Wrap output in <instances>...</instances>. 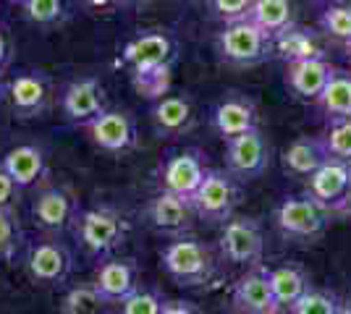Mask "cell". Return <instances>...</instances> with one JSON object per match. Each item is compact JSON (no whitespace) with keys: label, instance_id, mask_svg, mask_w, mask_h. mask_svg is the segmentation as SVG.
<instances>
[{"label":"cell","instance_id":"28","mask_svg":"<svg viewBox=\"0 0 351 314\" xmlns=\"http://www.w3.org/2000/svg\"><path fill=\"white\" fill-rule=\"evenodd\" d=\"M317 29L336 40V42H349L351 40V3L349 0H325L317 3Z\"/></svg>","mask_w":351,"mask_h":314},{"label":"cell","instance_id":"8","mask_svg":"<svg viewBox=\"0 0 351 314\" xmlns=\"http://www.w3.org/2000/svg\"><path fill=\"white\" fill-rule=\"evenodd\" d=\"M220 254L239 267H260L265 254L263 223L257 218H231L223 225L218 241Z\"/></svg>","mask_w":351,"mask_h":314},{"label":"cell","instance_id":"22","mask_svg":"<svg viewBox=\"0 0 351 314\" xmlns=\"http://www.w3.org/2000/svg\"><path fill=\"white\" fill-rule=\"evenodd\" d=\"M0 168L14 179L19 189H29L47 176V157L37 144H16L0 157Z\"/></svg>","mask_w":351,"mask_h":314},{"label":"cell","instance_id":"18","mask_svg":"<svg viewBox=\"0 0 351 314\" xmlns=\"http://www.w3.org/2000/svg\"><path fill=\"white\" fill-rule=\"evenodd\" d=\"M92 285L103 296L105 304H121L139 288V270L134 265V259L110 257L97 267Z\"/></svg>","mask_w":351,"mask_h":314},{"label":"cell","instance_id":"37","mask_svg":"<svg viewBox=\"0 0 351 314\" xmlns=\"http://www.w3.org/2000/svg\"><path fill=\"white\" fill-rule=\"evenodd\" d=\"M19 186L14 183V179L0 168V209H14V202L19 196Z\"/></svg>","mask_w":351,"mask_h":314},{"label":"cell","instance_id":"39","mask_svg":"<svg viewBox=\"0 0 351 314\" xmlns=\"http://www.w3.org/2000/svg\"><path fill=\"white\" fill-rule=\"evenodd\" d=\"M89 8H108V5H113L118 0H84Z\"/></svg>","mask_w":351,"mask_h":314},{"label":"cell","instance_id":"32","mask_svg":"<svg viewBox=\"0 0 351 314\" xmlns=\"http://www.w3.org/2000/svg\"><path fill=\"white\" fill-rule=\"evenodd\" d=\"M21 8L32 24L53 27V24H60L66 16V0H27Z\"/></svg>","mask_w":351,"mask_h":314},{"label":"cell","instance_id":"30","mask_svg":"<svg viewBox=\"0 0 351 314\" xmlns=\"http://www.w3.org/2000/svg\"><path fill=\"white\" fill-rule=\"evenodd\" d=\"M320 139L330 160L351 163V118L330 120L328 129L320 134Z\"/></svg>","mask_w":351,"mask_h":314},{"label":"cell","instance_id":"40","mask_svg":"<svg viewBox=\"0 0 351 314\" xmlns=\"http://www.w3.org/2000/svg\"><path fill=\"white\" fill-rule=\"evenodd\" d=\"M336 314H351V299L341 301V304H338V312Z\"/></svg>","mask_w":351,"mask_h":314},{"label":"cell","instance_id":"35","mask_svg":"<svg viewBox=\"0 0 351 314\" xmlns=\"http://www.w3.org/2000/svg\"><path fill=\"white\" fill-rule=\"evenodd\" d=\"M254 0H207L213 16L223 21V24H234V21H241L249 16V8H252Z\"/></svg>","mask_w":351,"mask_h":314},{"label":"cell","instance_id":"42","mask_svg":"<svg viewBox=\"0 0 351 314\" xmlns=\"http://www.w3.org/2000/svg\"><path fill=\"white\" fill-rule=\"evenodd\" d=\"M5 87H8V84H5V81H3V76H0V100L5 97Z\"/></svg>","mask_w":351,"mask_h":314},{"label":"cell","instance_id":"1","mask_svg":"<svg viewBox=\"0 0 351 314\" xmlns=\"http://www.w3.org/2000/svg\"><path fill=\"white\" fill-rule=\"evenodd\" d=\"M121 58L129 68L132 87L149 103L171 92L176 71V42L165 29H145L123 45Z\"/></svg>","mask_w":351,"mask_h":314},{"label":"cell","instance_id":"44","mask_svg":"<svg viewBox=\"0 0 351 314\" xmlns=\"http://www.w3.org/2000/svg\"><path fill=\"white\" fill-rule=\"evenodd\" d=\"M260 314H283V309H270V312H260Z\"/></svg>","mask_w":351,"mask_h":314},{"label":"cell","instance_id":"13","mask_svg":"<svg viewBox=\"0 0 351 314\" xmlns=\"http://www.w3.org/2000/svg\"><path fill=\"white\" fill-rule=\"evenodd\" d=\"M328 215L322 212L307 194L302 196H286L276 207V225L286 239L296 241H312L322 236L328 228Z\"/></svg>","mask_w":351,"mask_h":314},{"label":"cell","instance_id":"41","mask_svg":"<svg viewBox=\"0 0 351 314\" xmlns=\"http://www.w3.org/2000/svg\"><path fill=\"white\" fill-rule=\"evenodd\" d=\"M343 55H346V58H349V63H351V40H349V42H343Z\"/></svg>","mask_w":351,"mask_h":314},{"label":"cell","instance_id":"45","mask_svg":"<svg viewBox=\"0 0 351 314\" xmlns=\"http://www.w3.org/2000/svg\"><path fill=\"white\" fill-rule=\"evenodd\" d=\"M11 3H14V5H24V3H27V0H11Z\"/></svg>","mask_w":351,"mask_h":314},{"label":"cell","instance_id":"34","mask_svg":"<svg viewBox=\"0 0 351 314\" xmlns=\"http://www.w3.org/2000/svg\"><path fill=\"white\" fill-rule=\"evenodd\" d=\"M165 299L155 288H136L126 301H121V314H162Z\"/></svg>","mask_w":351,"mask_h":314},{"label":"cell","instance_id":"6","mask_svg":"<svg viewBox=\"0 0 351 314\" xmlns=\"http://www.w3.org/2000/svg\"><path fill=\"white\" fill-rule=\"evenodd\" d=\"M24 267L32 283L45 288H60L69 283L73 272V252L58 236H43L27 246Z\"/></svg>","mask_w":351,"mask_h":314},{"label":"cell","instance_id":"15","mask_svg":"<svg viewBox=\"0 0 351 314\" xmlns=\"http://www.w3.org/2000/svg\"><path fill=\"white\" fill-rule=\"evenodd\" d=\"M5 97L14 107L19 118H37L50 107L53 100V81L45 71L37 68H27L8 81L5 87Z\"/></svg>","mask_w":351,"mask_h":314},{"label":"cell","instance_id":"17","mask_svg":"<svg viewBox=\"0 0 351 314\" xmlns=\"http://www.w3.org/2000/svg\"><path fill=\"white\" fill-rule=\"evenodd\" d=\"M149 123L155 129V134L160 136H184L189 134L191 129L197 126V110L194 103L186 92L178 94H165L160 100H155L149 107Z\"/></svg>","mask_w":351,"mask_h":314},{"label":"cell","instance_id":"31","mask_svg":"<svg viewBox=\"0 0 351 314\" xmlns=\"http://www.w3.org/2000/svg\"><path fill=\"white\" fill-rule=\"evenodd\" d=\"M24 231L19 225V218L14 215V209H0V259L11 262L21 249H24Z\"/></svg>","mask_w":351,"mask_h":314},{"label":"cell","instance_id":"9","mask_svg":"<svg viewBox=\"0 0 351 314\" xmlns=\"http://www.w3.org/2000/svg\"><path fill=\"white\" fill-rule=\"evenodd\" d=\"M79 215V202L69 186L47 183L32 199V220L47 236H60L63 231L73 228Z\"/></svg>","mask_w":351,"mask_h":314},{"label":"cell","instance_id":"23","mask_svg":"<svg viewBox=\"0 0 351 314\" xmlns=\"http://www.w3.org/2000/svg\"><path fill=\"white\" fill-rule=\"evenodd\" d=\"M328 150L322 144L320 136H299L293 139L291 144L283 150L280 155V165L289 176H296V179H312L322 165L328 163Z\"/></svg>","mask_w":351,"mask_h":314},{"label":"cell","instance_id":"2","mask_svg":"<svg viewBox=\"0 0 351 314\" xmlns=\"http://www.w3.org/2000/svg\"><path fill=\"white\" fill-rule=\"evenodd\" d=\"M73 239L92 257H108L129 236V220L110 205H92L79 209L73 220Z\"/></svg>","mask_w":351,"mask_h":314},{"label":"cell","instance_id":"4","mask_svg":"<svg viewBox=\"0 0 351 314\" xmlns=\"http://www.w3.org/2000/svg\"><path fill=\"white\" fill-rule=\"evenodd\" d=\"M215 53L223 63L231 66H257L273 55V37L254 21L241 18L234 24H223L215 37Z\"/></svg>","mask_w":351,"mask_h":314},{"label":"cell","instance_id":"20","mask_svg":"<svg viewBox=\"0 0 351 314\" xmlns=\"http://www.w3.org/2000/svg\"><path fill=\"white\" fill-rule=\"evenodd\" d=\"M333 74H336V66H330L328 58L293 60V63H286V87L296 100L315 103Z\"/></svg>","mask_w":351,"mask_h":314},{"label":"cell","instance_id":"21","mask_svg":"<svg viewBox=\"0 0 351 314\" xmlns=\"http://www.w3.org/2000/svg\"><path fill=\"white\" fill-rule=\"evenodd\" d=\"M231 301H234L236 312L241 314H260L270 312V309H278V304L273 299L267 267H263V265L260 267H249L234 283Z\"/></svg>","mask_w":351,"mask_h":314},{"label":"cell","instance_id":"29","mask_svg":"<svg viewBox=\"0 0 351 314\" xmlns=\"http://www.w3.org/2000/svg\"><path fill=\"white\" fill-rule=\"evenodd\" d=\"M60 314H108V304L92 283H76L66 291Z\"/></svg>","mask_w":351,"mask_h":314},{"label":"cell","instance_id":"19","mask_svg":"<svg viewBox=\"0 0 351 314\" xmlns=\"http://www.w3.org/2000/svg\"><path fill=\"white\" fill-rule=\"evenodd\" d=\"M147 218H149L155 231L178 239V236H189L191 223L197 215L191 209L189 199L168 194V192H158L147 205Z\"/></svg>","mask_w":351,"mask_h":314},{"label":"cell","instance_id":"24","mask_svg":"<svg viewBox=\"0 0 351 314\" xmlns=\"http://www.w3.org/2000/svg\"><path fill=\"white\" fill-rule=\"evenodd\" d=\"M273 55L283 58L286 63H293V60L325 58V50L315 31L302 24H293L273 37Z\"/></svg>","mask_w":351,"mask_h":314},{"label":"cell","instance_id":"26","mask_svg":"<svg viewBox=\"0 0 351 314\" xmlns=\"http://www.w3.org/2000/svg\"><path fill=\"white\" fill-rule=\"evenodd\" d=\"M325 120H341L351 118V71L336 68V74L330 76V81L325 84L322 94L315 100Z\"/></svg>","mask_w":351,"mask_h":314},{"label":"cell","instance_id":"10","mask_svg":"<svg viewBox=\"0 0 351 314\" xmlns=\"http://www.w3.org/2000/svg\"><path fill=\"white\" fill-rule=\"evenodd\" d=\"M210 126L223 142H231L260 129V107L244 92H226L210 107Z\"/></svg>","mask_w":351,"mask_h":314},{"label":"cell","instance_id":"7","mask_svg":"<svg viewBox=\"0 0 351 314\" xmlns=\"http://www.w3.org/2000/svg\"><path fill=\"white\" fill-rule=\"evenodd\" d=\"M304 194L328 218L330 215H351V163L328 160L307 181V192Z\"/></svg>","mask_w":351,"mask_h":314},{"label":"cell","instance_id":"33","mask_svg":"<svg viewBox=\"0 0 351 314\" xmlns=\"http://www.w3.org/2000/svg\"><path fill=\"white\" fill-rule=\"evenodd\" d=\"M338 296L322 288H309L302 299L293 304L289 312L291 314H336L338 312Z\"/></svg>","mask_w":351,"mask_h":314},{"label":"cell","instance_id":"16","mask_svg":"<svg viewBox=\"0 0 351 314\" xmlns=\"http://www.w3.org/2000/svg\"><path fill=\"white\" fill-rule=\"evenodd\" d=\"M87 136L95 147L110 155H123L136 147L139 131H136V118L129 110H105L103 116L84 126Z\"/></svg>","mask_w":351,"mask_h":314},{"label":"cell","instance_id":"11","mask_svg":"<svg viewBox=\"0 0 351 314\" xmlns=\"http://www.w3.org/2000/svg\"><path fill=\"white\" fill-rule=\"evenodd\" d=\"M270 160H273V150L260 129L226 142V170L236 181L260 179L270 168Z\"/></svg>","mask_w":351,"mask_h":314},{"label":"cell","instance_id":"36","mask_svg":"<svg viewBox=\"0 0 351 314\" xmlns=\"http://www.w3.org/2000/svg\"><path fill=\"white\" fill-rule=\"evenodd\" d=\"M11 58H14V37H11L8 24L0 21V76L11 66Z\"/></svg>","mask_w":351,"mask_h":314},{"label":"cell","instance_id":"12","mask_svg":"<svg viewBox=\"0 0 351 314\" xmlns=\"http://www.w3.org/2000/svg\"><path fill=\"white\" fill-rule=\"evenodd\" d=\"M205 155L199 150H176L171 155H165V160L160 163V192L168 194L184 196L191 199L194 192L199 189V183L207 176Z\"/></svg>","mask_w":351,"mask_h":314},{"label":"cell","instance_id":"3","mask_svg":"<svg viewBox=\"0 0 351 314\" xmlns=\"http://www.w3.org/2000/svg\"><path fill=\"white\" fill-rule=\"evenodd\" d=\"M160 262L165 272L178 285L197 288L215 278L218 272V257L205 241L194 236H178L160 252Z\"/></svg>","mask_w":351,"mask_h":314},{"label":"cell","instance_id":"38","mask_svg":"<svg viewBox=\"0 0 351 314\" xmlns=\"http://www.w3.org/2000/svg\"><path fill=\"white\" fill-rule=\"evenodd\" d=\"M162 314H199L189 301H168Z\"/></svg>","mask_w":351,"mask_h":314},{"label":"cell","instance_id":"43","mask_svg":"<svg viewBox=\"0 0 351 314\" xmlns=\"http://www.w3.org/2000/svg\"><path fill=\"white\" fill-rule=\"evenodd\" d=\"M118 3H123V5H136V3H145V0H118Z\"/></svg>","mask_w":351,"mask_h":314},{"label":"cell","instance_id":"14","mask_svg":"<svg viewBox=\"0 0 351 314\" xmlns=\"http://www.w3.org/2000/svg\"><path fill=\"white\" fill-rule=\"evenodd\" d=\"M60 110L69 123L84 129L87 123L103 116L105 110V90L100 84L97 76H79V79H71L63 90H60Z\"/></svg>","mask_w":351,"mask_h":314},{"label":"cell","instance_id":"27","mask_svg":"<svg viewBox=\"0 0 351 314\" xmlns=\"http://www.w3.org/2000/svg\"><path fill=\"white\" fill-rule=\"evenodd\" d=\"M247 18L270 37H276L296 24V0H254Z\"/></svg>","mask_w":351,"mask_h":314},{"label":"cell","instance_id":"5","mask_svg":"<svg viewBox=\"0 0 351 314\" xmlns=\"http://www.w3.org/2000/svg\"><path fill=\"white\" fill-rule=\"evenodd\" d=\"M189 202L199 220H207L210 225H226L241 202V186L226 168H210Z\"/></svg>","mask_w":351,"mask_h":314},{"label":"cell","instance_id":"25","mask_svg":"<svg viewBox=\"0 0 351 314\" xmlns=\"http://www.w3.org/2000/svg\"><path fill=\"white\" fill-rule=\"evenodd\" d=\"M267 278H270V288H273V299L278 304V309H291L296 301L307 293L309 278L307 272L296 265H280V267L267 270Z\"/></svg>","mask_w":351,"mask_h":314}]
</instances>
